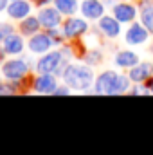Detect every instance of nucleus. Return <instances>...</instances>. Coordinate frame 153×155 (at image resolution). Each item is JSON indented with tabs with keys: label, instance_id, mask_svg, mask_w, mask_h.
Instances as JSON below:
<instances>
[{
	"label": "nucleus",
	"instance_id": "1",
	"mask_svg": "<svg viewBox=\"0 0 153 155\" xmlns=\"http://www.w3.org/2000/svg\"><path fill=\"white\" fill-rule=\"evenodd\" d=\"M63 81L74 90H86L94 83V74L86 65H69L63 72Z\"/></svg>",
	"mask_w": 153,
	"mask_h": 155
},
{
	"label": "nucleus",
	"instance_id": "2",
	"mask_svg": "<svg viewBox=\"0 0 153 155\" xmlns=\"http://www.w3.org/2000/svg\"><path fill=\"white\" fill-rule=\"evenodd\" d=\"M117 79H119V74L114 72V71L103 72L101 76L96 79V85H94L96 94H115V90H117Z\"/></svg>",
	"mask_w": 153,
	"mask_h": 155
},
{
	"label": "nucleus",
	"instance_id": "3",
	"mask_svg": "<svg viewBox=\"0 0 153 155\" xmlns=\"http://www.w3.org/2000/svg\"><path fill=\"white\" fill-rule=\"evenodd\" d=\"M60 61H61V52L58 51H50L49 54H45L43 58H40L36 63V72L40 74H50V72H58L60 69Z\"/></svg>",
	"mask_w": 153,
	"mask_h": 155
},
{
	"label": "nucleus",
	"instance_id": "4",
	"mask_svg": "<svg viewBox=\"0 0 153 155\" xmlns=\"http://www.w3.org/2000/svg\"><path fill=\"white\" fill-rule=\"evenodd\" d=\"M29 71L27 63L24 60H9L2 65V72L7 79H20L22 76H25Z\"/></svg>",
	"mask_w": 153,
	"mask_h": 155
},
{
	"label": "nucleus",
	"instance_id": "5",
	"mask_svg": "<svg viewBox=\"0 0 153 155\" xmlns=\"http://www.w3.org/2000/svg\"><path fill=\"white\" fill-rule=\"evenodd\" d=\"M38 20H40V24H41V27H45V29H56L61 24V15H60L58 7L56 9L45 7V9H41L38 13Z\"/></svg>",
	"mask_w": 153,
	"mask_h": 155
},
{
	"label": "nucleus",
	"instance_id": "6",
	"mask_svg": "<svg viewBox=\"0 0 153 155\" xmlns=\"http://www.w3.org/2000/svg\"><path fill=\"white\" fill-rule=\"evenodd\" d=\"M86 29H88V25H86V22H85L83 18H70V20H67L65 25H63V36L74 38V36L83 35Z\"/></svg>",
	"mask_w": 153,
	"mask_h": 155
},
{
	"label": "nucleus",
	"instance_id": "7",
	"mask_svg": "<svg viewBox=\"0 0 153 155\" xmlns=\"http://www.w3.org/2000/svg\"><path fill=\"white\" fill-rule=\"evenodd\" d=\"M81 13L86 16V18H92V20H97L103 16L105 13V5L99 2V0H85L81 4Z\"/></svg>",
	"mask_w": 153,
	"mask_h": 155
},
{
	"label": "nucleus",
	"instance_id": "8",
	"mask_svg": "<svg viewBox=\"0 0 153 155\" xmlns=\"http://www.w3.org/2000/svg\"><path fill=\"white\" fill-rule=\"evenodd\" d=\"M54 41L49 35H34L33 38L29 40V49L31 52H36V54H41V52H49L50 45Z\"/></svg>",
	"mask_w": 153,
	"mask_h": 155
},
{
	"label": "nucleus",
	"instance_id": "9",
	"mask_svg": "<svg viewBox=\"0 0 153 155\" xmlns=\"http://www.w3.org/2000/svg\"><path fill=\"white\" fill-rule=\"evenodd\" d=\"M29 13H31V5L25 0H13V4L7 5V15L11 18L24 20L25 16H29Z\"/></svg>",
	"mask_w": 153,
	"mask_h": 155
},
{
	"label": "nucleus",
	"instance_id": "10",
	"mask_svg": "<svg viewBox=\"0 0 153 155\" xmlns=\"http://www.w3.org/2000/svg\"><path fill=\"white\" fill-rule=\"evenodd\" d=\"M56 87H58V83L52 74H40V78L34 79V88H36V92H41V94H52L56 90Z\"/></svg>",
	"mask_w": 153,
	"mask_h": 155
},
{
	"label": "nucleus",
	"instance_id": "11",
	"mask_svg": "<svg viewBox=\"0 0 153 155\" xmlns=\"http://www.w3.org/2000/svg\"><path fill=\"white\" fill-rule=\"evenodd\" d=\"M146 40H148V31L139 24H133L126 33V43H130V45H141Z\"/></svg>",
	"mask_w": 153,
	"mask_h": 155
},
{
	"label": "nucleus",
	"instance_id": "12",
	"mask_svg": "<svg viewBox=\"0 0 153 155\" xmlns=\"http://www.w3.org/2000/svg\"><path fill=\"white\" fill-rule=\"evenodd\" d=\"M151 74H153V65L151 63H137V65H133L132 71H130V79L135 81V83H141V81H146Z\"/></svg>",
	"mask_w": 153,
	"mask_h": 155
},
{
	"label": "nucleus",
	"instance_id": "13",
	"mask_svg": "<svg viewBox=\"0 0 153 155\" xmlns=\"http://www.w3.org/2000/svg\"><path fill=\"white\" fill-rule=\"evenodd\" d=\"M99 29H101L108 38H115V36H119V33H121L119 20H117V18H112V16H101V20H99Z\"/></svg>",
	"mask_w": 153,
	"mask_h": 155
},
{
	"label": "nucleus",
	"instance_id": "14",
	"mask_svg": "<svg viewBox=\"0 0 153 155\" xmlns=\"http://www.w3.org/2000/svg\"><path fill=\"white\" fill-rule=\"evenodd\" d=\"M135 15H137L135 7L130 4H117L114 7V16L119 22H132L135 18Z\"/></svg>",
	"mask_w": 153,
	"mask_h": 155
},
{
	"label": "nucleus",
	"instance_id": "15",
	"mask_svg": "<svg viewBox=\"0 0 153 155\" xmlns=\"http://www.w3.org/2000/svg\"><path fill=\"white\" fill-rule=\"evenodd\" d=\"M2 41H4V51L7 54H18L24 51V40L16 35H7V36H4Z\"/></svg>",
	"mask_w": 153,
	"mask_h": 155
},
{
	"label": "nucleus",
	"instance_id": "16",
	"mask_svg": "<svg viewBox=\"0 0 153 155\" xmlns=\"http://www.w3.org/2000/svg\"><path fill=\"white\" fill-rule=\"evenodd\" d=\"M115 63L119 67H133L139 63V56L132 51H121L117 56H115Z\"/></svg>",
	"mask_w": 153,
	"mask_h": 155
},
{
	"label": "nucleus",
	"instance_id": "17",
	"mask_svg": "<svg viewBox=\"0 0 153 155\" xmlns=\"http://www.w3.org/2000/svg\"><path fill=\"white\" fill-rule=\"evenodd\" d=\"M40 20L36 16H25L20 24V33L22 35H34L36 31L40 29Z\"/></svg>",
	"mask_w": 153,
	"mask_h": 155
},
{
	"label": "nucleus",
	"instance_id": "18",
	"mask_svg": "<svg viewBox=\"0 0 153 155\" xmlns=\"http://www.w3.org/2000/svg\"><path fill=\"white\" fill-rule=\"evenodd\" d=\"M141 20H142V25H146V29L153 33V4H144L142 5Z\"/></svg>",
	"mask_w": 153,
	"mask_h": 155
},
{
	"label": "nucleus",
	"instance_id": "19",
	"mask_svg": "<svg viewBox=\"0 0 153 155\" xmlns=\"http://www.w3.org/2000/svg\"><path fill=\"white\" fill-rule=\"evenodd\" d=\"M56 7L63 15H74L77 11V2L76 0H54Z\"/></svg>",
	"mask_w": 153,
	"mask_h": 155
},
{
	"label": "nucleus",
	"instance_id": "20",
	"mask_svg": "<svg viewBox=\"0 0 153 155\" xmlns=\"http://www.w3.org/2000/svg\"><path fill=\"white\" fill-rule=\"evenodd\" d=\"M52 94H61V96H67V94H70V88H69V85H65V87H56V90H54Z\"/></svg>",
	"mask_w": 153,
	"mask_h": 155
},
{
	"label": "nucleus",
	"instance_id": "21",
	"mask_svg": "<svg viewBox=\"0 0 153 155\" xmlns=\"http://www.w3.org/2000/svg\"><path fill=\"white\" fill-rule=\"evenodd\" d=\"M0 31H2V35H4V36L13 35V27H11L9 24H0Z\"/></svg>",
	"mask_w": 153,
	"mask_h": 155
},
{
	"label": "nucleus",
	"instance_id": "22",
	"mask_svg": "<svg viewBox=\"0 0 153 155\" xmlns=\"http://www.w3.org/2000/svg\"><path fill=\"white\" fill-rule=\"evenodd\" d=\"M5 5H7V0H0V11H4Z\"/></svg>",
	"mask_w": 153,
	"mask_h": 155
},
{
	"label": "nucleus",
	"instance_id": "23",
	"mask_svg": "<svg viewBox=\"0 0 153 155\" xmlns=\"http://www.w3.org/2000/svg\"><path fill=\"white\" fill-rule=\"evenodd\" d=\"M148 90H150V92H153V79L148 83Z\"/></svg>",
	"mask_w": 153,
	"mask_h": 155
},
{
	"label": "nucleus",
	"instance_id": "24",
	"mask_svg": "<svg viewBox=\"0 0 153 155\" xmlns=\"http://www.w3.org/2000/svg\"><path fill=\"white\" fill-rule=\"evenodd\" d=\"M2 40H4V35H2V31H0V41H2Z\"/></svg>",
	"mask_w": 153,
	"mask_h": 155
}]
</instances>
